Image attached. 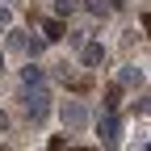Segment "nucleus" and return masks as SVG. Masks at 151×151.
<instances>
[{"label": "nucleus", "instance_id": "f257e3e1", "mask_svg": "<svg viewBox=\"0 0 151 151\" xmlns=\"http://www.w3.org/2000/svg\"><path fill=\"white\" fill-rule=\"evenodd\" d=\"M25 113H29V122H46V113H50V92L42 84H34V92L25 97Z\"/></svg>", "mask_w": 151, "mask_h": 151}, {"label": "nucleus", "instance_id": "f03ea898", "mask_svg": "<svg viewBox=\"0 0 151 151\" xmlns=\"http://www.w3.org/2000/svg\"><path fill=\"white\" fill-rule=\"evenodd\" d=\"M59 118H63V126H67V130H84V126H88V109H84L80 101H63Z\"/></svg>", "mask_w": 151, "mask_h": 151}, {"label": "nucleus", "instance_id": "7ed1b4c3", "mask_svg": "<svg viewBox=\"0 0 151 151\" xmlns=\"http://www.w3.org/2000/svg\"><path fill=\"white\" fill-rule=\"evenodd\" d=\"M97 130H101V143H105V147L118 143V130H122V126H118V118H113V109H105V118L97 122Z\"/></svg>", "mask_w": 151, "mask_h": 151}, {"label": "nucleus", "instance_id": "20e7f679", "mask_svg": "<svg viewBox=\"0 0 151 151\" xmlns=\"http://www.w3.org/2000/svg\"><path fill=\"white\" fill-rule=\"evenodd\" d=\"M80 59H84V67H101V63H105V46H101V42H88Z\"/></svg>", "mask_w": 151, "mask_h": 151}, {"label": "nucleus", "instance_id": "39448f33", "mask_svg": "<svg viewBox=\"0 0 151 151\" xmlns=\"http://www.w3.org/2000/svg\"><path fill=\"white\" fill-rule=\"evenodd\" d=\"M118 84H126V88H130V84H143V67H134V63H126V67L118 71Z\"/></svg>", "mask_w": 151, "mask_h": 151}, {"label": "nucleus", "instance_id": "423d86ee", "mask_svg": "<svg viewBox=\"0 0 151 151\" xmlns=\"http://www.w3.org/2000/svg\"><path fill=\"white\" fill-rule=\"evenodd\" d=\"M118 105H122V84H113L105 92V109H118Z\"/></svg>", "mask_w": 151, "mask_h": 151}, {"label": "nucleus", "instance_id": "0eeeda50", "mask_svg": "<svg viewBox=\"0 0 151 151\" xmlns=\"http://www.w3.org/2000/svg\"><path fill=\"white\" fill-rule=\"evenodd\" d=\"M21 80H25V88L42 84V67H25V71H21Z\"/></svg>", "mask_w": 151, "mask_h": 151}, {"label": "nucleus", "instance_id": "6e6552de", "mask_svg": "<svg viewBox=\"0 0 151 151\" xmlns=\"http://www.w3.org/2000/svg\"><path fill=\"white\" fill-rule=\"evenodd\" d=\"M84 9H88V13H97V17H105L113 4H109V0H84Z\"/></svg>", "mask_w": 151, "mask_h": 151}, {"label": "nucleus", "instance_id": "1a4fd4ad", "mask_svg": "<svg viewBox=\"0 0 151 151\" xmlns=\"http://www.w3.org/2000/svg\"><path fill=\"white\" fill-rule=\"evenodd\" d=\"M42 29H46V42H59L63 38V21H46Z\"/></svg>", "mask_w": 151, "mask_h": 151}, {"label": "nucleus", "instance_id": "9d476101", "mask_svg": "<svg viewBox=\"0 0 151 151\" xmlns=\"http://www.w3.org/2000/svg\"><path fill=\"white\" fill-rule=\"evenodd\" d=\"M25 42H29V38H25L21 29H13V34H9V46H13V50H25Z\"/></svg>", "mask_w": 151, "mask_h": 151}, {"label": "nucleus", "instance_id": "9b49d317", "mask_svg": "<svg viewBox=\"0 0 151 151\" xmlns=\"http://www.w3.org/2000/svg\"><path fill=\"white\" fill-rule=\"evenodd\" d=\"M76 4H80V0H55V13H59V17H67Z\"/></svg>", "mask_w": 151, "mask_h": 151}, {"label": "nucleus", "instance_id": "f8f14e48", "mask_svg": "<svg viewBox=\"0 0 151 151\" xmlns=\"http://www.w3.org/2000/svg\"><path fill=\"white\" fill-rule=\"evenodd\" d=\"M9 21H13V17H9V9H4V4H0V29H4Z\"/></svg>", "mask_w": 151, "mask_h": 151}, {"label": "nucleus", "instance_id": "ddd939ff", "mask_svg": "<svg viewBox=\"0 0 151 151\" xmlns=\"http://www.w3.org/2000/svg\"><path fill=\"white\" fill-rule=\"evenodd\" d=\"M4 130H9V113L0 109V134H4Z\"/></svg>", "mask_w": 151, "mask_h": 151}, {"label": "nucleus", "instance_id": "4468645a", "mask_svg": "<svg viewBox=\"0 0 151 151\" xmlns=\"http://www.w3.org/2000/svg\"><path fill=\"white\" fill-rule=\"evenodd\" d=\"M0 71H4V50H0Z\"/></svg>", "mask_w": 151, "mask_h": 151}]
</instances>
